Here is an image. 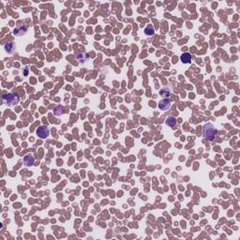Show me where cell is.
<instances>
[{"label":"cell","instance_id":"cell-1","mask_svg":"<svg viewBox=\"0 0 240 240\" xmlns=\"http://www.w3.org/2000/svg\"><path fill=\"white\" fill-rule=\"evenodd\" d=\"M3 102L9 106H14L19 103L20 98L16 93H7L2 95Z\"/></svg>","mask_w":240,"mask_h":240},{"label":"cell","instance_id":"cell-2","mask_svg":"<svg viewBox=\"0 0 240 240\" xmlns=\"http://www.w3.org/2000/svg\"><path fill=\"white\" fill-rule=\"evenodd\" d=\"M203 135H204V137L208 141H213L215 139L216 128L211 123H207L204 126V128H203Z\"/></svg>","mask_w":240,"mask_h":240},{"label":"cell","instance_id":"cell-3","mask_svg":"<svg viewBox=\"0 0 240 240\" xmlns=\"http://www.w3.org/2000/svg\"><path fill=\"white\" fill-rule=\"evenodd\" d=\"M49 132H50L49 128L46 126H40L39 128H38V130H37V134H38V136L40 138V139H45V138L48 137Z\"/></svg>","mask_w":240,"mask_h":240},{"label":"cell","instance_id":"cell-4","mask_svg":"<svg viewBox=\"0 0 240 240\" xmlns=\"http://www.w3.org/2000/svg\"><path fill=\"white\" fill-rule=\"evenodd\" d=\"M158 108L161 111H168L171 108V101L168 99H163L158 102Z\"/></svg>","mask_w":240,"mask_h":240},{"label":"cell","instance_id":"cell-5","mask_svg":"<svg viewBox=\"0 0 240 240\" xmlns=\"http://www.w3.org/2000/svg\"><path fill=\"white\" fill-rule=\"evenodd\" d=\"M34 162H35V158H34V157L31 154H27L23 157V164H25L26 167L32 166L34 164Z\"/></svg>","mask_w":240,"mask_h":240},{"label":"cell","instance_id":"cell-6","mask_svg":"<svg viewBox=\"0 0 240 240\" xmlns=\"http://www.w3.org/2000/svg\"><path fill=\"white\" fill-rule=\"evenodd\" d=\"M181 62L183 64H190L191 62V55L190 53H184L180 57Z\"/></svg>","mask_w":240,"mask_h":240},{"label":"cell","instance_id":"cell-7","mask_svg":"<svg viewBox=\"0 0 240 240\" xmlns=\"http://www.w3.org/2000/svg\"><path fill=\"white\" fill-rule=\"evenodd\" d=\"M4 49H5L6 52H8L9 53H13V51H14V49H15V45H14V43H13L12 41L7 42L6 44L4 45Z\"/></svg>","mask_w":240,"mask_h":240},{"label":"cell","instance_id":"cell-8","mask_svg":"<svg viewBox=\"0 0 240 240\" xmlns=\"http://www.w3.org/2000/svg\"><path fill=\"white\" fill-rule=\"evenodd\" d=\"M87 58H88V55L86 53H79L78 55H77V59L79 60V62L81 64H84V63H86Z\"/></svg>","mask_w":240,"mask_h":240},{"label":"cell","instance_id":"cell-9","mask_svg":"<svg viewBox=\"0 0 240 240\" xmlns=\"http://www.w3.org/2000/svg\"><path fill=\"white\" fill-rule=\"evenodd\" d=\"M166 125L171 128H174L176 126V119L173 116H169L166 119Z\"/></svg>","mask_w":240,"mask_h":240},{"label":"cell","instance_id":"cell-10","mask_svg":"<svg viewBox=\"0 0 240 240\" xmlns=\"http://www.w3.org/2000/svg\"><path fill=\"white\" fill-rule=\"evenodd\" d=\"M154 33H155V30H154V27L152 25H147L146 27H145L144 29V34L146 36H153L154 35Z\"/></svg>","mask_w":240,"mask_h":240},{"label":"cell","instance_id":"cell-11","mask_svg":"<svg viewBox=\"0 0 240 240\" xmlns=\"http://www.w3.org/2000/svg\"><path fill=\"white\" fill-rule=\"evenodd\" d=\"M160 95L162 98H169L171 95V92H170V90L167 88H162L160 90Z\"/></svg>","mask_w":240,"mask_h":240},{"label":"cell","instance_id":"cell-12","mask_svg":"<svg viewBox=\"0 0 240 240\" xmlns=\"http://www.w3.org/2000/svg\"><path fill=\"white\" fill-rule=\"evenodd\" d=\"M64 112H65V110H64L63 106H57V107H55V116H60V114H63Z\"/></svg>","mask_w":240,"mask_h":240}]
</instances>
